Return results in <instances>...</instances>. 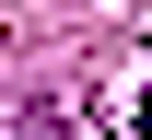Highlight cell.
Segmentation results:
<instances>
[{
    "mask_svg": "<svg viewBox=\"0 0 152 140\" xmlns=\"http://www.w3.org/2000/svg\"><path fill=\"white\" fill-rule=\"evenodd\" d=\"M129 128H140V140H152V82H140V105H129Z\"/></svg>",
    "mask_w": 152,
    "mask_h": 140,
    "instance_id": "1",
    "label": "cell"
}]
</instances>
